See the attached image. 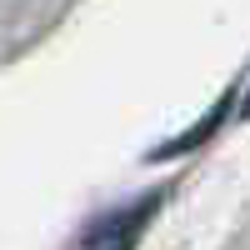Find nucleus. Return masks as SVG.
I'll return each mask as SVG.
<instances>
[{
    "label": "nucleus",
    "mask_w": 250,
    "mask_h": 250,
    "mask_svg": "<svg viewBox=\"0 0 250 250\" xmlns=\"http://www.w3.org/2000/svg\"><path fill=\"white\" fill-rule=\"evenodd\" d=\"M115 250H125V245H115Z\"/></svg>",
    "instance_id": "f03ea898"
},
{
    "label": "nucleus",
    "mask_w": 250,
    "mask_h": 250,
    "mask_svg": "<svg viewBox=\"0 0 250 250\" xmlns=\"http://www.w3.org/2000/svg\"><path fill=\"white\" fill-rule=\"evenodd\" d=\"M245 110H250V100H245Z\"/></svg>",
    "instance_id": "f257e3e1"
}]
</instances>
